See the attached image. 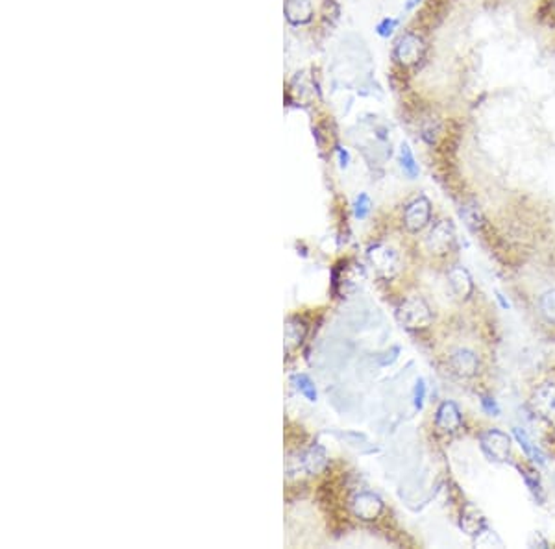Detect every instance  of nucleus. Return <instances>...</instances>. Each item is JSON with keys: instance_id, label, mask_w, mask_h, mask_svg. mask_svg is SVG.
<instances>
[{"instance_id": "nucleus-1", "label": "nucleus", "mask_w": 555, "mask_h": 549, "mask_svg": "<svg viewBox=\"0 0 555 549\" xmlns=\"http://www.w3.org/2000/svg\"><path fill=\"white\" fill-rule=\"evenodd\" d=\"M398 318L407 329H422L431 324V311L424 300L409 298L402 304Z\"/></svg>"}, {"instance_id": "nucleus-2", "label": "nucleus", "mask_w": 555, "mask_h": 549, "mask_svg": "<svg viewBox=\"0 0 555 549\" xmlns=\"http://www.w3.org/2000/svg\"><path fill=\"white\" fill-rule=\"evenodd\" d=\"M424 41L419 37L413 32H407L406 35H402L398 39L395 49V58L398 59V63H402L404 67H409V65H415L422 59L424 56Z\"/></svg>"}, {"instance_id": "nucleus-3", "label": "nucleus", "mask_w": 555, "mask_h": 549, "mask_svg": "<svg viewBox=\"0 0 555 549\" xmlns=\"http://www.w3.org/2000/svg\"><path fill=\"white\" fill-rule=\"evenodd\" d=\"M481 440L483 451L487 453L493 461H507L509 453H511V439L506 433L498 431V429H489L479 437Z\"/></svg>"}, {"instance_id": "nucleus-4", "label": "nucleus", "mask_w": 555, "mask_h": 549, "mask_svg": "<svg viewBox=\"0 0 555 549\" xmlns=\"http://www.w3.org/2000/svg\"><path fill=\"white\" fill-rule=\"evenodd\" d=\"M454 241L455 233L450 220L437 222V224L431 228V232L428 233V237H426V244H428L430 252H433L437 256L448 254L450 248L454 246Z\"/></svg>"}, {"instance_id": "nucleus-5", "label": "nucleus", "mask_w": 555, "mask_h": 549, "mask_svg": "<svg viewBox=\"0 0 555 549\" xmlns=\"http://www.w3.org/2000/svg\"><path fill=\"white\" fill-rule=\"evenodd\" d=\"M431 218V203L428 198L420 196L416 200L409 203L404 213V222L409 232L416 233L420 230H424L428 226V222Z\"/></svg>"}, {"instance_id": "nucleus-6", "label": "nucleus", "mask_w": 555, "mask_h": 549, "mask_svg": "<svg viewBox=\"0 0 555 549\" xmlns=\"http://www.w3.org/2000/svg\"><path fill=\"white\" fill-rule=\"evenodd\" d=\"M350 507H352L354 514L358 516V518H361V520H376L378 516L382 514L383 511L382 500H380L378 496H374V494H370V492L358 494V496L352 500Z\"/></svg>"}, {"instance_id": "nucleus-7", "label": "nucleus", "mask_w": 555, "mask_h": 549, "mask_svg": "<svg viewBox=\"0 0 555 549\" xmlns=\"http://www.w3.org/2000/svg\"><path fill=\"white\" fill-rule=\"evenodd\" d=\"M450 366H452V370H454L457 376L472 377L479 368L478 355H476L472 350L461 348V350L452 353V357H450Z\"/></svg>"}, {"instance_id": "nucleus-8", "label": "nucleus", "mask_w": 555, "mask_h": 549, "mask_svg": "<svg viewBox=\"0 0 555 549\" xmlns=\"http://www.w3.org/2000/svg\"><path fill=\"white\" fill-rule=\"evenodd\" d=\"M437 427L443 429L444 433H454L461 427V413H459L457 405L454 401H444L440 403L437 411V418H435Z\"/></svg>"}, {"instance_id": "nucleus-9", "label": "nucleus", "mask_w": 555, "mask_h": 549, "mask_svg": "<svg viewBox=\"0 0 555 549\" xmlns=\"http://www.w3.org/2000/svg\"><path fill=\"white\" fill-rule=\"evenodd\" d=\"M448 281L450 287L457 294L459 298H469L474 290V283L470 274L467 272V268L463 266H452L448 272Z\"/></svg>"}, {"instance_id": "nucleus-10", "label": "nucleus", "mask_w": 555, "mask_h": 549, "mask_svg": "<svg viewBox=\"0 0 555 549\" xmlns=\"http://www.w3.org/2000/svg\"><path fill=\"white\" fill-rule=\"evenodd\" d=\"M368 256H370V261L380 272H383L385 276L395 274L398 263H396V256L389 248H385V246H374V248H370V252H368Z\"/></svg>"}, {"instance_id": "nucleus-11", "label": "nucleus", "mask_w": 555, "mask_h": 549, "mask_svg": "<svg viewBox=\"0 0 555 549\" xmlns=\"http://www.w3.org/2000/svg\"><path fill=\"white\" fill-rule=\"evenodd\" d=\"M533 405L544 415H555V385L546 383L541 385L533 394Z\"/></svg>"}, {"instance_id": "nucleus-12", "label": "nucleus", "mask_w": 555, "mask_h": 549, "mask_svg": "<svg viewBox=\"0 0 555 549\" xmlns=\"http://www.w3.org/2000/svg\"><path fill=\"white\" fill-rule=\"evenodd\" d=\"M285 15L293 25H305L311 19V4L308 0H287Z\"/></svg>"}, {"instance_id": "nucleus-13", "label": "nucleus", "mask_w": 555, "mask_h": 549, "mask_svg": "<svg viewBox=\"0 0 555 549\" xmlns=\"http://www.w3.org/2000/svg\"><path fill=\"white\" fill-rule=\"evenodd\" d=\"M461 527H463L469 535H478L479 531L485 527V520H483V516L478 512V509H474L472 505H469L463 511Z\"/></svg>"}, {"instance_id": "nucleus-14", "label": "nucleus", "mask_w": 555, "mask_h": 549, "mask_svg": "<svg viewBox=\"0 0 555 549\" xmlns=\"http://www.w3.org/2000/svg\"><path fill=\"white\" fill-rule=\"evenodd\" d=\"M291 381H293L295 389L304 396L305 400L317 401L319 394H317V389H315V383L311 381V377L305 376V374H295V376L291 377Z\"/></svg>"}, {"instance_id": "nucleus-15", "label": "nucleus", "mask_w": 555, "mask_h": 549, "mask_svg": "<svg viewBox=\"0 0 555 549\" xmlns=\"http://www.w3.org/2000/svg\"><path fill=\"white\" fill-rule=\"evenodd\" d=\"M515 437H517L518 444H520V448L526 451V455L531 459V461H535V463H539V464H544V461H546L544 453H542L541 449L537 448L535 444L527 439V435L524 433V431H520V429L517 427L515 429Z\"/></svg>"}, {"instance_id": "nucleus-16", "label": "nucleus", "mask_w": 555, "mask_h": 549, "mask_svg": "<svg viewBox=\"0 0 555 549\" xmlns=\"http://www.w3.org/2000/svg\"><path fill=\"white\" fill-rule=\"evenodd\" d=\"M400 167L402 170L409 176L411 179L419 176V163L415 161V155L411 152L409 145H402L400 148Z\"/></svg>"}, {"instance_id": "nucleus-17", "label": "nucleus", "mask_w": 555, "mask_h": 549, "mask_svg": "<svg viewBox=\"0 0 555 549\" xmlns=\"http://www.w3.org/2000/svg\"><path fill=\"white\" fill-rule=\"evenodd\" d=\"M539 309L541 314L546 318V322L555 324V289L546 290L539 300Z\"/></svg>"}, {"instance_id": "nucleus-18", "label": "nucleus", "mask_w": 555, "mask_h": 549, "mask_svg": "<svg viewBox=\"0 0 555 549\" xmlns=\"http://www.w3.org/2000/svg\"><path fill=\"white\" fill-rule=\"evenodd\" d=\"M368 213H370V198L363 193L359 194L358 200H356V217H358L359 220H363V218L368 217Z\"/></svg>"}, {"instance_id": "nucleus-19", "label": "nucleus", "mask_w": 555, "mask_h": 549, "mask_svg": "<svg viewBox=\"0 0 555 549\" xmlns=\"http://www.w3.org/2000/svg\"><path fill=\"white\" fill-rule=\"evenodd\" d=\"M461 215H463L465 220H467V224H469V226H474V228L481 226L483 218H481V215H479L478 208H465L463 211H461Z\"/></svg>"}, {"instance_id": "nucleus-20", "label": "nucleus", "mask_w": 555, "mask_h": 549, "mask_svg": "<svg viewBox=\"0 0 555 549\" xmlns=\"http://www.w3.org/2000/svg\"><path fill=\"white\" fill-rule=\"evenodd\" d=\"M396 25H398V20L396 19H383L380 25H378V34L382 35V37H389V35L395 32Z\"/></svg>"}, {"instance_id": "nucleus-21", "label": "nucleus", "mask_w": 555, "mask_h": 549, "mask_svg": "<svg viewBox=\"0 0 555 549\" xmlns=\"http://www.w3.org/2000/svg\"><path fill=\"white\" fill-rule=\"evenodd\" d=\"M424 396H426V385L424 381H419L415 386V407L416 409H422V403H424Z\"/></svg>"}, {"instance_id": "nucleus-22", "label": "nucleus", "mask_w": 555, "mask_h": 549, "mask_svg": "<svg viewBox=\"0 0 555 549\" xmlns=\"http://www.w3.org/2000/svg\"><path fill=\"white\" fill-rule=\"evenodd\" d=\"M483 407H485V409L489 411V413H491V415H498V405H496V401L494 400H491V398H483Z\"/></svg>"}, {"instance_id": "nucleus-23", "label": "nucleus", "mask_w": 555, "mask_h": 549, "mask_svg": "<svg viewBox=\"0 0 555 549\" xmlns=\"http://www.w3.org/2000/svg\"><path fill=\"white\" fill-rule=\"evenodd\" d=\"M337 152H339V158H341V165H343V167H346L348 159H350L348 152H346V150H343V148H339Z\"/></svg>"}, {"instance_id": "nucleus-24", "label": "nucleus", "mask_w": 555, "mask_h": 549, "mask_svg": "<svg viewBox=\"0 0 555 549\" xmlns=\"http://www.w3.org/2000/svg\"><path fill=\"white\" fill-rule=\"evenodd\" d=\"M554 10H555V0H554Z\"/></svg>"}]
</instances>
